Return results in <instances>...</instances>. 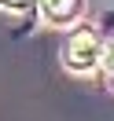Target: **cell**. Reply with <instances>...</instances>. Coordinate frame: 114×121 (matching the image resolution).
Returning a JSON list of instances; mask_svg holds the SVG:
<instances>
[{
  "label": "cell",
  "mask_w": 114,
  "mask_h": 121,
  "mask_svg": "<svg viewBox=\"0 0 114 121\" xmlns=\"http://www.w3.org/2000/svg\"><path fill=\"white\" fill-rule=\"evenodd\" d=\"M99 62H103V40L92 30L74 33L70 44H66V66L74 70V73H92Z\"/></svg>",
  "instance_id": "6da1fadb"
},
{
  "label": "cell",
  "mask_w": 114,
  "mask_h": 121,
  "mask_svg": "<svg viewBox=\"0 0 114 121\" xmlns=\"http://www.w3.org/2000/svg\"><path fill=\"white\" fill-rule=\"evenodd\" d=\"M41 4V15L55 26H66L81 15V0H37Z\"/></svg>",
  "instance_id": "7a4b0ae2"
},
{
  "label": "cell",
  "mask_w": 114,
  "mask_h": 121,
  "mask_svg": "<svg viewBox=\"0 0 114 121\" xmlns=\"http://www.w3.org/2000/svg\"><path fill=\"white\" fill-rule=\"evenodd\" d=\"M103 66H107V73H110V81H114V40L103 48Z\"/></svg>",
  "instance_id": "3957f363"
},
{
  "label": "cell",
  "mask_w": 114,
  "mask_h": 121,
  "mask_svg": "<svg viewBox=\"0 0 114 121\" xmlns=\"http://www.w3.org/2000/svg\"><path fill=\"white\" fill-rule=\"evenodd\" d=\"M0 4H4V8H26L30 0H0Z\"/></svg>",
  "instance_id": "277c9868"
}]
</instances>
